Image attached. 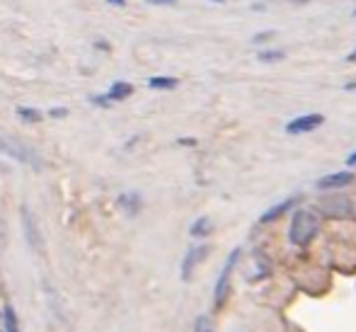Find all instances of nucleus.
Masks as SVG:
<instances>
[{
  "label": "nucleus",
  "mask_w": 356,
  "mask_h": 332,
  "mask_svg": "<svg viewBox=\"0 0 356 332\" xmlns=\"http://www.w3.org/2000/svg\"><path fill=\"white\" fill-rule=\"evenodd\" d=\"M5 230H8V226H5V219H3V214H0V243L5 240Z\"/></svg>",
  "instance_id": "nucleus-16"
},
{
  "label": "nucleus",
  "mask_w": 356,
  "mask_h": 332,
  "mask_svg": "<svg viewBox=\"0 0 356 332\" xmlns=\"http://www.w3.org/2000/svg\"><path fill=\"white\" fill-rule=\"evenodd\" d=\"M284 58V52H267V54H259V61H279Z\"/></svg>",
  "instance_id": "nucleus-15"
},
{
  "label": "nucleus",
  "mask_w": 356,
  "mask_h": 332,
  "mask_svg": "<svg viewBox=\"0 0 356 332\" xmlns=\"http://www.w3.org/2000/svg\"><path fill=\"white\" fill-rule=\"evenodd\" d=\"M347 163H349V165H356V153L349 155V158H347Z\"/></svg>",
  "instance_id": "nucleus-18"
},
{
  "label": "nucleus",
  "mask_w": 356,
  "mask_h": 332,
  "mask_svg": "<svg viewBox=\"0 0 356 332\" xmlns=\"http://www.w3.org/2000/svg\"><path fill=\"white\" fill-rule=\"evenodd\" d=\"M0 153H5L8 158H15L17 163H24L29 168L39 170L42 168V158L34 148H29L27 143L17 139H8V136H0Z\"/></svg>",
  "instance_id": "nucleus-2"
},
{
  "label": "nucleus",
  "mask_w": 356,
  "mask_h": 332,
  "mask_svg": "<svg viewBox=\"0 0 356 332\" xmlns=\"http://www.w3.org/2000/svg\"><path fill=\"white\" fill-rule=\"evenodd\" d=\"M19 117L24 119V122H39V119H42V114L37 112V109H19Z\"/></svg>",
  "instance_id": "nucleus-14"
},
{
  "label": "nucleus",
  "mask_w": 356,
  "mask_h": 332,
  "mask_svg": "<svg viewBox=\"0 0 356 332\" xmlns=\"http://www.w3.org/2000/svg\"><path fill=\"white\" fill-rule=\"evenodd\" d=\"M291 206H293V199H286V201H282V204L279 206H272V209L267 211V214H262V223H269V221H274V219H279V216H284L286 211L291 209Z\"/></svg>",
  "instance_id": "nucleus-9"
},
{
  "label": "nucleus",
  "mask_w": 356,
  "mask_h": 332,
  "mask_svg": "<svg viewBox=\"0 0 356 332\" xmlns=\"http://www.w3.org/2000/svg\"><path fill=\"white\" fill-rule=\"evenodd\" d=\"M320 230V219L315 211L310 209H298L291 219V228H289V240L296 248H308L313 243V238Z\"/></svg>",
  "instance_id": "nucleus-1"
},
{
  "label": "nucleus",
  "mask_w": 356,
  "mask_h": 332,
  "mask_svg": "<svg viewBox=\"0 0 356 332\" xmlns=\"http://www.w3.org/2000/svg\"><path fill=\"white\" fill-rule=\"evenodd\" d=\"M22 228H24V238H27V245L37 253H44V238L39 233V226L34 221V216L29 214L27 206H22Z\"/></svg>",
  "instance_id": "nucleus-4"
},
{
  "label": "nucleus",
  "mask_w": 356,
  "mask_h": 332,
  "mask_svg": "<svg viewBox=\"0 0 356 332\" xmlns=\"http://www.w3.org/2000/svg\"><path fill=\"white\" fill-rule=\"evenodd\" d=\"M354 15H356V10H354Z\"/></svg>",
  "instance_id": "nucleus-21"
},
{
  "label": "nucleus",
  "mask_w": 356,
  "mask_h": 332,
  "mask_svg": "<svg viewBox=\"0 0 356 332\" xmlns=\"http://www.w3.org/2000/svg\"><path fill=\"white\" fill-rule=\"evenodd\" d=\"M63 114H66L63 109H51V117H63Z\"/></svg>",
  "instance_id": "nucleus-17"
},
{
  "label": "nucleus",
  "mask_w": 356,
  "mask_h": 332,
  "mask_svg": "<svg viewBox=\"0 0 356 332\" xmlns=\"http://www.w3.org/2000/svg\"><path fill=\"white\" fill-rule=\"evenodd\" d=\"M325 117L323 114H303V117H296L293 122L286 124V132L289 134H308L315 132L318 127H323Z\"/></svg>",
  "instance_id": "nucleus-5"
},
{
  "label": "nucleus",
  "mask_w": 356,
  "mask_h": 332,
  "mask_svg": "<svg viewBox=\"0 0 356 332\" xmlns=\"http://www.w3.org/2000/svg\"><path fill=\"white\" fill-rule=\"evenodd\" d=\"M109 3H114V5H124V0H109Z\"/></svg>",
  "instance_id": "nucleus-19"
},
{
  "label": "nucleus",
  "mask_w": 356,
  "mask_h": 332,
  "mask_svg": "<svg viewBox=\"0 0 356 332\" xmlns=\"http://www.w3.org/2000/svg\"><path fill=\"white\" fill-rule=\"evenodd\" d=\"M320 209H323L327 216H337V219H342V216H349L352 204H349L347 197H339V194H334V197H327V199L320 201Z\"/></svg>",
  "instance_id": "nucleus-7"
},
{
  "label": "nucleus",
  "mask_w": 356,
  "mask_h": 332,
  "mask_svg": "<svg viewBox=\"0 0 356 332\" xmlns=\"http://www.w3.org/2000/svg\"><path fill=\"white\" fill-rule=\"evenodd\" d=\"M131 93H134V88H131L129 83H117L112 90H109L107 97H109V100H124V97H129Z\"/></svg>",
  "instance_id": "nucleus-10"
},
{
  "label": "nucleus",
  "mask_w": 356,
  "mask_h": 332,
  "mask_svg": "<svg viewBox=\"0 0 356 332\" xmlns=\"http://www.w3.org/2000/svg\"><path fill=\"white\" fill-rule=\"evenodd\" d=\"M354 182V175L352 173H332V175H325V177L318 180V189L323 192H330V189H339V187H347V184Z\"/></svg>",
  "instance_id": "nucleus-8"
},
{
  "label": "nucleus",
  "mask_w": 356,
  "mask_h": 332,
  "mask_svg": "<svg viewBox=\"0 0 356 332\" xmlns=\"http://www.w3.org/2000/svg\"><path fill=\"white\" fill-rule=\"evenodd\" d=\"M5 332H19L17 315H15L13 306H5Z\"/></svg>",
  "instance_id": "nucleus-12"
},
{
  "label": "nucleus",
  "mask_w": 356,
  "mask_h": 332,
  "mask_svg": "<svg viewBox=\"0 0 356 332\" xmlns=\"http://www.w3.org/2000/svg\"><path fill=\"white\" fill-rule=\"evenodd\" d=\"M148 85H150V88H165V90H168V88H175V85H177V80H175V78H150Z\"/></svg>",
  "instance_id": "nucleus-13"
},
{
  "label": "nucleus",
  "mask_w": 356,
  "mask_h": 332,
  "mask_svg": "<svg viewBox=\"0 0 356 332\" xmlns=\"http://www.w3.org/2000/svg\"><path fill=\"white\" fill-rule=\"evenodd\" d=\"M209 228H211V223H209V219H199L192 223V228H189V235L192 238H202V235L209 233Z\"/></svg>",
  "instance_id": "nucleus-11"
},
{
  "label": "nucleus",
  "mask_w": 356,
  "mask_h": 332,
  "mask_svg": "<svg viewBox=\"0 0 356 332\" xmlns=\"http://www.w3.org/2000/svg\"><path fill=\"white\" fill-rule=\"evenodd\" d=\"M158 3H170V0H158Z\"/></svg>",
  "instance_id": "nucleus-20"
},
{
  "label": "nucleus",
  "mask_w": 356,
  "mask_h": 332,
  "mask_svg": "<svg viewBox=\"0 0 356 332\" xmlns=\"http://www.w3.org/2000/svg\"><path fill=\"white\" fill-rule=\"evenodd\" d=\"M238 260H240V248H235L233 253L228 255V260H225V264H223V269H220L218 279H216V291H213L216 308H220V306L225 303V299H228L230 276H233V269H235V264H238Z\"/></svg>",
  "instance_id": "nucleus-3"
},
{
  "label": "nucleus",
  "mask_w": 356,
  "mask_h": 332,
  "mask_svg": "<svg viewBox=\"0 0 356 332\" xmlns=\"http://www.w3.org/2000/svg\"><path fill=\"white\" fill-rule=\"evenodd\" d=\"M207 255H209V248H207V245H197V248H189V250H187V255H184V260H182V279H184V281H187L189 276H192L194 267L207 260Z\"/></svg>",
  "instance_id": "nucleus-6"
}]
</instances>
